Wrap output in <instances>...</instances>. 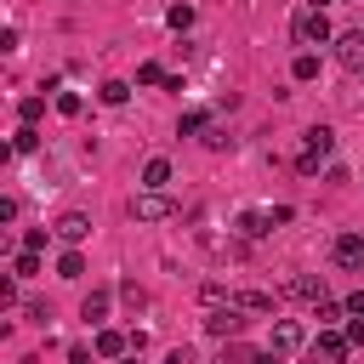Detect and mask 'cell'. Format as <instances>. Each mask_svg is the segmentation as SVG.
Wrapping results in <instances>:
<instances>
[{"mask_svg": "<svg viewBox=\"0 0 364 364\" xmlns=\"http://www.w3.org/2000/svg\"><path fill=\"white\" fill-rule=\"evenodd\" d=\"M290 40H296V46H330L336 34H330V17H324L318 6H301V11L290 17Z\"/></svg>", "mask_w": 364, "mask_h": 364, "instance_id": "6da1fadb", "label": "cell"}, {"mask_svg": "<svg viewBox=\"0 0 364 364\" xmlns=\"http://www.w3.org/2000/svg\"><path fill=\"white\" fill-rule=\"evenodd\" d=\"M330 148H336V131H330V125H313V131L301 136V154H296V171H301V176H313V171H318V165L330 159Z\"/></svg>", "mask_w": 364, "mask_h": 364, "instance_id": "7a4b0ae2", "label": "cell"}, {"mask_svg": "<svg viewBox=\"0 0 364 364\" xmlns=\"http://www.w3.org/2000/svg\"><path fill=\"white\" fill-rule=\"evenodd\" d=\"M131 216H136V222H171V216H176V199H171L165 188H142V193L131 199Z\"/></svg>", "mask_w": 364, "mask_h": 364, "instance_id": "3957f363", "label": "cell"}, {"mask_svg": "<svg viewBox=\"0 0 364 364\" xmlns=\"http://www.w3.org/2000/svg\"><path fill=\"white\" fill-rule=\"evenodd\" d=\"M330 51H336V63H341L347 74H364V28L336 34V40H330Z\"/></svg>", "mask_w": 364, "mask_h": 364, "instance_id": "277c9868", "label": "cell"}, {"mask_svg": "<svg viewBox=\"0 0 364 364\" xmlns=\"http://www.w3.org/2000/svg\"><path fill=\"white\" fill-rule=\"evenodd\" d=\"M330 262L347 267V273H358L364 267V233H336L330 239Z\"/></svg>", "mask_w": 364, "mask_h": 364, "instance_id": "5b68a950", "label": "cell"}, {"mask_svg": "<svg viewBox=\"0 0 364 364\" xmlns=\"http://www.w3.org/2000/svg\"><path fill=\"white\" fill-rule=\"evenodd\" d=\"M51 233H57L63 245H85V239H91V216H85V210H63V216L51 222Z\"/></svg>", "mask_w": 364, "mask_h": 364, "instance_id": "8992f818", "label": "cell"}, {"mask_svg": "<svg viewBox=\"0 0 364 364\" xmlns=\"http://www.w3.org/2000/svg\"><path fill=\"white\" fill-rule=\"evenodd\" d=\"M205 330H210L216 341H233V336L245 330V318H239V307H210V313H205Z\"/></svg>", "mask_w": 364, "mask_h": 364, "instance_id": "52a82bcc", "label": "cell"}, {"mask_svg": "<svg viewBox=\"0 0 364 364\" xmlns=\"http://www.w3.org/2000/svg\"><path fill=\"white\" fill-rule=\"evenodd\" d=\"M301 341H307V330H301L296 318H273V341H267L273 353H296Z\"/></svg>", "mask_w": 364, "mask_h": 364, "instance_id": "ba28073f", "label": "cell"}, {"mask_svg": "<svg viewBox=\"0 0 364 364\" xmlns=\"http://www.w3.org/2000/svg\"><path fill=\"white\" fill-rule=\"evenodd\" d=\"M233 228H239V239H262V233H273V216L267 210H239Z\"/></svg>", "mask_w": 364, "mask_h": 364, "instance_id": "9c48e42d", "label": "cell"}, {"mask_svg": "<svg viewBox=\"0 0 364 364\" xmlns=\"http://www.w3.org/2000/svg\"><path fill=\"white\" fill-rule=\"evenodd\" d=\"M284 296H296V301H313V307H318V301H324V279L301 273V279H290V284H284Z\"/></svg>", "mask_w": 364, "mask_h": 364, "instance_id": "30bf717a", "label": "cell"}, {"mask_svg": "<svg viewBox=\"0 0 364 364\" xmlns=\"http://www.w3.org/2000/svg\"><path fill=\"white\" fill-rule=\"evenodd\" d=\"M347 347H353V341H347V330H324V336H318V358H324V364H341V358H347Z\"/></svg>", "mask_w": 364, "mask_h": 364, "instance_id": "8fae6325", "label": "cell"}, {"mask_svg": "<svg viewBox=\"0 0 364 364\" xmlns=\"http://www.w3.org/2000/svg\"><path fill=\"white\" fill-rule=\"evenodd\" d=\"M108 301H114L108 290H85V301H80V318H85V324H102V318H108Z\"/></svg>", "mask_w": 364, "mask_h": 364, "instance_id": "7c38bea8", "label": "cell"}, {"mask_svg": "<svg viewBox=\"0 0 364 364\" xmlns=\"http://www.w3.org/2000/svg\"><path fill=\"white\" fill-rule=\"evenodd\" d=\"M119 353H131V336H119V330H102V324H97V358H119Z\"/></svg>", "mask_w": 364, "mask_h": 364, "instance_id": "4fadbf2b", "label": "cell"}, {"mask_svg": "<svg viewBox=\"0 0 364 364\" xmlns=\"http://www.w3.org/2000/svg\"><path fill=\"white\" fill-rule=\"evenodd\" d=\"M233 307H239V313H273V296H267V290H239Z\"/></svg>", "mask_w": 364, "mask_h": 364, "instance_id": "5bb4252c", "label": "cell"}, {"mask_svg": "<svg viewBox=\"0 0 364 364\" xmlns=\"http://www.w3.org/2000/svg\"><path fill=\"white\" fill-rule=\"evenodd\" d=\"M171 182V159H148L142 165V188H165Z\"/></svg>", "mask_w": 364, "mask_h": 364, "instance_id": "9a60e30c", "label": "cell"}, {"mask_svg": "<svg viewBox=\"0 0 364 364\" xmlns=\"http://www.w3.org/2000/svg\"><path fill=\"white\" fill-rule=\"evenodd\" d=\"M80 273H85V256H80V245H68L57 262V279H80Z\"/></svg>", "mask_w": 364, "mask_h": 364, "instance_id": "2e32d148", "label": "cell"}, {"mask_svg": "<svg viewBox=\"0 0 364 364\" xmlns=\"http://www.w3.org/2000/svg\"><path fill=\"white\" fill-rule=\"evenodd\" d=\"M97 97H102L108 108H119V102L131 97V85H125V80H102V85H97Z\"/></svg>", "mask_w": 364, "mask_h": 364, "instance_id": "e0dca14e", "label": "cell"}, {"mask_svg": "<svg viewBox=\"0 0 364 364\" xmlns=\"http://www.w3.org/2000/svg\"><path fill=\"white\" fill-rule=\"evenodd\" d=\"M290 74H296V80H318V57H313V51H301V57L290 63Z\"/></svg>", "mask_w": 364, "mask_h": 364, "instance_id": "ac0fdd59", "label": "cell"}, {"mask_svg": "<svg viewBox=\"0 0 364 364\" xmlns=\"http://www.w3.org/2000/svg\"><path fill=\"white\" fill-rule=\"evenodd\" d=\"M34 148H40V131H34V125H23V131L11 136V154H34Z\"/></svg>", "mask_w": 364, "mask_h": 364, "instance_id": "d6986e66", "label": "cell"}, {"mask_svg": "<svg viewBox=\"0 0 364 364\" xmlns=\"http://www.w3.org/2000/svg\"><path fill=\"white\" fill-rule=\"evenodd\" d=\"M119 301H125V307H148V290H142L136 279H125V284H119Z\"/></svg>", "mask_w": 364, "mask_h": 364, "instance_id": "ffe728a7", "label": "cell"}, {"mask_svg": "<svg viewBox=\"0 0 364 364\" xmlns=\"http://www.w3.org/2000/svg\"><path fill=\"white\" fill-rule=\"evenodd\" d=\"M199 301H205V307H233L228 284H205V290H199Z\"/></svg>", "mask_w": 364, "mask_h": 364, "instance_id": "44dd1931", "label": "cell"}, {"mask_svg": "<svg viewBox=\"0 0 364 364\" xmlns=\"http://www.w3.org/2000/svg\"><path fill=\"white\" fill-rule=\"evenodd\" d=\"M341 318H347V301H330V296H324V301H318V324H341Z\"/></svg>", "mask_w": 364, "mask_h": 364, "instance_id": "7402d4cb", "label": "cell"}, {"mask_svg": "<svg viewBox=\"0 0 364 364\" xmlns=\"http://www.w3.org/2000/svg\"><path fill=\"white\" fill-rule=\"evenodd\" d=\"M165 23H171L176 34H182V28H193V6H171V11H165Z\"/></svg>", "mask_w": 364, "mask_h": 364, "instance_id": "603a6c76", "label": "cell"}, {"mask_svg": "<svg viewBox=\"0 0 364 364\" xmlns=\"http://www.w3.org/2000/svg\"><path fill=\"white\" fill-rule=\"evenodd\" d=\"M17 114H23V125H34V119L46 114V97H23V102H17Z\"/></svg>", "mask_w": 364, "mask_h": 364, "instance_id": "cb8c5ba5", "label": "cell"}, {"mask_svg": "<svg viewBox=\"0 0 364 364\" xmlns=\"http://www.w3.org/2000/svg\"><path fill=\"white\" fill-rule=\"evenodd\" d=\"M176 131H182V136H193V131H199V136H205V131H210V119H205V114H199V108H193V114H182V125H176Z\"/></svg>", "mask_w": 364, "mask_h": 364, "instance_id": "d4e9b609", "label": "cell"}, {"mask_svg": "<svg viewBox=\"0 0 364 364\" xmlns=\"http://www.w3.org/2000/svg\"><path fill=\"white\" fill-rule=\"evenodd\" d=\"M17 273L34 279V273H40V250H17Z\"/></svg>", "mask_w": 364, "mask_h": 364, "instance_id": "484cf974", "label": "cell"}, {"mask_svg": "<svg viewBox=\"0 0 364 364\" xmlns=\"http://www.w3.org/2000/svg\"><path fill=\"white\" fill-rule=\"evenodd\" d=\"M216 364H250V353H245L239 341H222V358H216Z\"/></svg>", "mask_w": 364, "mask_h": 364, "instance_id": "4316f807", "label": "cell"}, {"mask_svg": "<svg viewBox=\"0 0 364 364\" xmlns=\"http://www.w3.org/2000/svg\"><path fill=\"white\" fill-rule=\"evenodd\" d=\"M159 80H165L159 63H142V68H136V85H159Z\"/></svg>", "mask_w": 364, "mask_h": 364, "instance_id": "83f0119b", "label": "cell"}, {"mask_svg": "<svg viewBox=\"0 0 364 364\" xmlns=\"http://www.w3.org/2000/svg\"><path fill=\"white\" fill-rule=\"evenodd\" d=\"M57 114L74 119V114H80V91H57Z\"/></svg>", "mask_w": 364, "mask_h": 364, "instance_id": "f1b7e54d", "label": "cell"}, {"mask_svg": "<svg viewBox=\"0 0 364 364\" xmlns=\"http://www.w3.org/2000/svg\"><path fill=\"white\" fill-rule=\"evenodd\" d=\"M205 148H216V154H222V148H233V136H228L222 125H210V131H205Z\"/></svg>", "mask_w": 364, "mask_h": 364, "instance_id": "f546056e", "label": "cell"}, {"mask_svg": "<svg viewBox=\"0 0 364 364\" xmlns=\"http://www.w3.org/2000/svg\"><path fill=\"white\" fill-rule=\"evenodd\" d=\"M23 250H46V228H28L23 233Z\"/></svg>", "mask_w": 364, "mask_h": 364, "instance_id": "4dcf8cb0", "label": "cell"}, {"mask_svg": "<svg viewBox=\"0 0 364 364\" xmlns=\"http://www.w3.org/2000/svg\"><path fill=\"white\" fill-rule=\"evenodd\" d=\"M347 341H353V347H364V318H347Z\"/></svg>", "mask_w": 364, "mask_h": 364, "instance_id": "1f68e13d", "label": "cell"}, {"mask_svg": "<svg viewBox=\"0 0 364 364\" xmlns=\"http://www.w3.org/2000/svg\"><path fill=\"white\" fill-rule=\"evenodd\" d=\"M347 318H364V290H353V296H347Z\"/></svg>", "mask_w": 364, "mask_h": 364, "instance_id": "d6a6232c", "label": "cell"}, {"mask_svg": "<svg viewBox=\"0 0 364 364\" xmlns=\"http://www.w3.org/2000/svg\"><path fill=\"white\" fill-rule=\"evenodd\" d=\"M68 364H91V353H85V347H74V353H68Z\"/></svg>", "mask_w": 364, "mask_h": 364, "instance_id": "836d02e7", "label": "cell"}, {"mask_svg": "<svg viewBox=\"0 0 364 364\" xmlns=\"http://www.w3.org/2000/svg\"><path fill=\"white\" fill-rule=\"evenodd\" d=\"M307 6H318V11H324V6H330V0H307Z\"/></svg>", "mask_w": 364, "mask_h": 364, "instance_id": "e575fe53", "label": "cell"}, {"mask_svg": "<svg viewBox=\"0 0 364 364\" xmlns=\"http://www.w3.org/2000/svg\"><path fill=\"white\" fill-rule=\"evenodd\" d=\"M125 364H136V358H125Z\"/></svg>", "mask_w": 364, "mask_h": 364, "instance_id": "d590c367", "label": "cell"}]
</instances>
